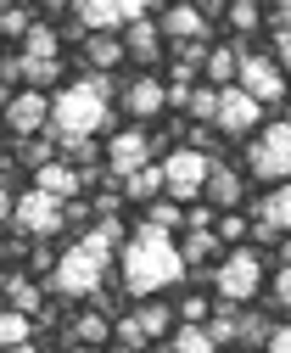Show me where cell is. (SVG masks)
Here are the masks:
<instances>
[{"label": "cell", "instance_id": "cell-1", "mask_svg": "<svg viewBox=\"0 0 291 353\" xmlns=\"http://www.w3.org/2000/svg\"><path fill=\"white\" fill-rule=\"evenodd\" d=\"M185 275H191V270H185L180 241H174L169 230L140 225V230L129 236V247H123V270H118V281H123L129 297H157V292L180 286Z\"/></svg>", "mask_w": 291, "mask_h": 353}, {"label": "cell", "instance_id": "cell-2", "mask_svg": "<svg viewBox=\"0 0 291 353\" xmlns=\"http://www.w3.org/2000/svg\"><path fill=\"white\" fill-rule=\"evenodd\" d=\"M118 236H123V225H112V219H101L96 230H85V236H78V241L51 263V286H56L62 297H96L101 281H107V270H112Z\"/></svg>", "mask_w": 291, "mask_h": 353}, {"label": "cell", "instance_id": "cell-3", "mask_svg": "<svg viewBox=\"0 0 291 353\" xmlns=\"http://www.w3.org/2000/svg\"><path fill=\"white\" fill-rule=\"evenodd\" d=\"M112 112H107V96H96L85 79H73L67 90L51 101V129H56V141H90L96 129H107Z\"/></svg>", "mask_w": 291, "mask_h": 353}, {"label": "cell", "instance_id": "cell-4", "mask_svg": "<svg viewBox=\"0 0 291 353\" xmlns=\"http://www.w3.org/2000/svg\"><path fill=\"white\" fill-rule=\"evenodd\" d=\"M207 275H213V292L224 303H246V297H258V286H263V258L252 247H235V252H219V263Z\"/></svg>", "mask_w": 291, "mask_h": 353}, {"label": "cell", "instance_id": "cell-5", "mask_svg": "<svg viewBox=\"0 0 291 353\" xmlns=\"http://www.w3.org/2000/svg\"><path fill=\"white\" fill-rule=\"evenodd\" d=\"M12 225H17L23 236H56V230L67 225V202L51 196V191H39V185H28V191H17Z\"/></svg>", "mask_w": 291, "mask_h": 353}, {"label": "cell", "instance_id": "cell-6", "mask_svg": "<svg viewBox=\"0 0 291 353\" xmlns=\"http://www.w3.org/2000/svg\"><path fill=\"white\" fill-rule=\"evenodd\" d=\"M246 168H252L258 180H291V123L258 129V141L246 146Z\"/></svg>", "mask_w": 291, "mask_h": 353}, {"label": "cell", "instance_id": "cell-7", "mask_svg": "<svg viewBox=\"0 0 291 353\" xmlns=\"http://www.w3.org/2000/svg\"><path fill=\"white\" fill-rule=\"evenodd\" d=\"M235 84L246 96H252L258 107H274L280 96H285V68L274 62V57H258V51H241V62H235Z\"/></svg>", "mask_w": 291, "mask_h": 353}, {"label": "cell", "instance_id": "cell-8", "mask_svg": "<svg viewBox=\"0 0 291 353\" xmlns=\"http://www.w3.org/2000/svg\"><path fill=\"white\" fill-rule=\"evenodd\" d=\"M162 168V191H169V202H196L202 196V180H207V152H169L157 163Z\"/></svg>", "mask_w": 291, "mask_h": 353}, {"label": "cell", "instance_id": "cell-9", "mask_svg": "<svg viewBox=\"0 0 291 353\" xmlns=\"http://www.w3.org/2000/svg\"><path fill=\"white\" fill-rule=\"evenodd\" d=\"M67 6H73V17L85 23L90 34H112L118 23L146 17V6H151V0H67Z\"/></svg>", "mask_w": 291, "mask_h": 353}, {"label": "cell", "instance_id": "cell-10", "mask_svg": "<svg viewBox=\"0 0 291 353\" xmlns=\"http://www.w3.org/2000/svg\"><path fill=\"white\" fill-rule=\"evenodd\" d=\"M258 101L241 90V84H219V112H213V123L224 129V135H252L258 129Z\"/></svg>", "mask_w": 291, "mask_h": 353}, {"label": "cell", "instance_id": "cell-11", "mask_svg": "<svg viewBox=\"0 0 291 353\" xmlns=\"http://www.w3.org/2000/svg\"><path fill=\"white\" fill-rule=\"evenodd\" d=\"M146 163H151V135L146 129H118L112 146H107V168L118 174V180H129V174L146 168Z\"/></svg>", "mask_w": 291, "mask_h": 353}, {"label": "cell", "instance_id": "cell-12", "mask_svg": "<svg viewBox=\"0 0 291 353\" xmlns=\"http://www.w3.org/2000/svg\"><path fill=\"white\" fill-rule=\"evenodd\" d=\"M0 112H6V129H12V135H23V141H28V135H39V129L51 123V101L39 96V90H17Z\"/></svg>", "mask_w": 291, "mask_h": 353}, {"label": "cell", "instance_id": "cell-13", "mask_svg": "<svg viewBox=\"0 0 291 353\" xmlns=\"http://www.w3.org/2000/svg\"><path fill=\"white\" fill-rule=\"evenodd\" d=\"M157 34H162V39H180V46H191V39H207V12L191 6V0H180V6L162 12Z\"/></svg>", "mask_w": 291, "mask_h": 353}, {"label": "cell", "instance_id": "cell-14", "mask_svg": "<svg viewBox=\"0 0 291 353\" xmlns=\"http://www.w3.org/2000/svg\"><path fill=\"white\" fill-rule=\"evenodd\" d=\"M162 107H169V84H162V79L123 84V112H129V118H157Z\"/></svg>", "mask_w": 291, "mask_h": 353}, {"label": "cell", "instance_id": "cell-15", "mask_svg": "<svg viewBox=\"0 0 291 353\" xmlns=\"http://www.w3.org/2000/svg\"><path fill=\"white\" fill-rule=\"evenodd\" d=\"M90 180H96V174H78V168H67V163H39V168H34V185L51 191V196H62V202H67L73 191H85Z\"/></svg>", "mask_w": 291, "mask_h": 353}, {"label": "cell", "instance_id": "cell-16", "mask_svg": "<svg viewBox=\"0 0 291 353\" xmlns=\"http://www.w3.org/2000/svg\"><path fill=\"white\" fill-rule=\"evenodd\" d=\"M202 196H213V208H224V213H230V208L246 196V185H241V174H235V168H224V163H207Z\"/></svg>", "mask_w": 291, "mask_h": 353}, {"label": "cell", "instance_id": "cell-17", "mask_svg": "<svg viewBox=\"0 0 291 353\" xmlns=\"http://www.w3.org/2000/svg\"><path fill=\"white\" fill-rule=\"evenodd\" d=\"M123 57H129V62H157L162 57V34H157V23H146V17H135L129 23V34H123Z\"/></svg>", "mask_w": 291, "mask_h": 353}, {"label": "cell", "instance_id": "cell-18", "mask_svg": "<svg viewBox=\"0 0 291 353\" xmlns=\"http://www.w3.org/2000/svg\"><path fill=\"white\" fill-rule=\"evenodd\" d=\"M258 225H269V230L291 236V180H285V185H274V191L258 202Z\"/></svg>", "mask_w": 291, "mask_h": 353}, {"label": "cell", "instance_id": "cell-19", "mask_svg": "<svg viewBox=\"0 0 291 353\" xmlns=\"http://www.w3.org/2000/svg\"><path fill=\"white\" fill-rule=\"evenodd\" d=\"M180 258H185V270L191 263H219V230H185Z\"/></svg>", "mask_w": 291, "mask_h": 353}, {"label": "cell", "instance_id": "cell-20", "mask_svg": "<svg viewBox=\"0 0 291 353\" xmlns=\"http://www.w3.org/2000/svg\"><path fill=\"white\" fill-rule=\"evenodd\" d=\"M123 196H129V202H157V196H162V168H157V163L135 168L129 180H123Z\"/></svg>", "mask_w": 291, "mask_h": 353}, {"label": "cell", "instance_id": "cell-21", "mask_svg": "<svg viewBox=\"0 0 291 353\" xmlns=\"http://www.w3.org/2000/svg\"><path fill=\"white\" fill-rule=\"evenodd\" d=\"M235 62H241V51H235V46H213V51L202 57L207 84H213V90H219V84H235Z\"/></svg>", "mask_w": 291, "mask_h": 353}, {"label": "cell", "instance_id": "cell-22", "mask_svg": "<svg viewBox=\"0 0 291 353\" xmlns=\"http://www.w3.org/2000/svg\"><path fill=\"white\" fill-rule=\"evenodd\" d=\"M23 62V79H28V90H45V84L62 79V62L56 57H17Z\"/></svg>", "mask_w": 291, "mask_h": 353}, {"label": "cell", "instance_id": "cell-23", "mask_svg": "<svg viewBox=\"0 0 291 353\" xmlns=\"http://www.w3.org/2000/svg\"><path fill=\"white\" fill-rule=\"evenodd\" d=\"M67 336H73V342H90V347H101V342L112 336V320H107V314H78V320L67 325Z\"/></svg>", "mask_w": 291, "mask_h": 353}, {"label": "cell", "instance_id": "cell-24", "mask_svg": "<svg viewBox=\"0 0 291 353\" xmlns=\"http://www.w3.org/2000/svg\"><path fill=\"white\" fill-rule=\"evenodd\" d=\"M174 353H219V342L207 336V325H196V320H185V325L174 331Z\"/></svg>", "mask_w": 291, "mask_h": 353}, {"label": "cell", "instance_id": "cell-25", "mask_svg": "<svg viewBox=\"0 0 291 353\" xmlns=\"http://www.w3.org/2000/svg\"><path fill=\"white\" fill-rule=\"evenodd\" d=\"M85 57L107 73V68H118L123 62V39H112V34H90V46H85Z\"/></svg>", "mask_w": 291, "mask_h": 353}, {"label": "cell", "instance_id": "cell-26", "mask_svg": "<svg viewBox=\"0 0 291 353\" xmlns=\"http://www.w3.org/2000/svg\"><path fill=\"white\" fill-rule=\"evenodd\" d=\"M28 336H34V320L17 314V308H0V347H17V342H28Z\"/></svg>", "mask_w": 291, "mask_h": 353}, {"label": "cell", "instance_id": "cell-27", "mask_svg": "<svg viewBox=\"0 0 291 353\" xmlns=\"http://www.w3.org/2000/svg\"><path fill=\"white\" fill-rule=\"evenodd\" d=\"M6 297H12V308H17V314H28V320L39 314V286H34V281L12 275V281H6Z\"/></svg>", "mask_w": 291, "mask_h": 353}, {"label": "cell", "instance_id": "cell-28", "mask_svg": "<svg viewBox=\"0 0 291 353\" xmlns=\"http://www.w3.org/2000/svg\"><path fill=\"white\" fill-rule=\"evenodd\" d=\"M56 51H62L56 28H45V23H39V28H28V34H23V57H56Z\"/></svg>", "mask_w": 291, "mask_h": 353}, {"label": "cell", "instance_id": "cell-29", "mask_svg": "<svg viewBox=\"0 0 291 353\" xmlns=\"http://www.w3.org/2000/svg\"><path fill=\"white\" fill-rule=\"evenodd\" d=\"M191 118L196 123H213V112H219V90H213V84H202V90H191Z\"/></svg>", "mask_w": 291, "mask_h": 353}, {"label": "cell", "instance_id": "cell-30", "mask_svg": "<svg viewBox=\"0 0 291 353\" xmlns=\"http://www.w3.org/2000/svg\"><path fill=\"white\" fill-rule=\"evenodd\" d=\"M112 336H118V347H146V342H151V336H146V325H140L135 314L112 320Z\"/></svg>", "mask_w": 291, "mask_h": 353}, {"label": "cell", "instance_id": "cell-31", "mask_svg": "<svg viewBox=\"0 0 291 353\" xmlns=\"http://www.w3.org/2000/svg\"><path fill=\"white\" fill-rule=\"evenodd\" d=\"M230 28L235 34H252L258 28V0H230Z\"/></svg>", "mask_w": 291, "mask_h": 353}, {"label": "cell", "instance_id": "cell-32", "mask_svg": "<svg viewBox=\"0 0 291 353\" xmlns=\"http://www.w3.org/2000/svg\"><path fill=\"white\" fill-rule=\"evenodd\" d=\"M235 320H241L235 303H224L219 314H213V325H207V336H213V342H235Z\"/></svg>", "mask_w": 291, "mask_h": 353}, {"label": "cell", "instance_id": "cell-33", "mask_svg": "<svg viewBox=\"0 0 291 353\" xmlns=\"http://www.w3.org/2000/svg\"><path fill=\"white\" fill-rule=\"evenodd\" d=\"M146 225H157V230H169V236H174V230L185 225V219H180V208H174V202H151V213H146Z\"/></svg>", "mask_w": 291, "mask_h": 353}, {"label": "cell", "instance_id": "cell-34", "mask_svg": "<svg viewBox=\"0 0 291 353\" xmlns=\"http://www.w3.org/2000/svg\"><path fill=\"white\" fill-rule=\"evenodd\" d=\"M135 320L146 325V336H162V331H169V308H162V303H146Z\"/></svg>", "mask_w": 291, "mask_h": 353}, {"label": "cell", "instance_id": "cell-35", "mask_svg": "<svg viewBox=\"0 0 291 353\" xmlns=\"http://www.w3.org/2000/svg\"><path fill=\"white\" fill-rule=\"evenodd\" d=\"M235 336H241V342H263V336H269V320H258V314H241V320H235Z\"/></svg>", "mask_w": 291, "mask_h": 353}, {"label": "cell", "instance_id": "cell-36", "mask_svg": "<svg viewBox=\"0 0 291 353\" xmlns=\"http://www.w3.org/2000/svg\"><path fill=\"white\" fill-rule=\"evenodd\" d=\"M0 34H28V12L23 6H6V12H0Z\"/></svg>", "mask_w": 291, "mask_h": 353}, {"label": "cell", "instance_id": "cell-37", "mask_svg": "<svg viewBox=\"0 0 291 353\" xmlns=\"http://www.w3.org/2000/svg\"><path fill=\"white\" fill-rule=\"evenodd\" d=\"M274 303L291 308V263H280V270H274Z\"/></svg>", "mask_w": 291, "mask_h": 353}, {"label": "cell", "instance_id": "cell-38", "mask_svg": "<svg viewBox=\"0 0 291 353\" xmlns=\"http://www.w3.org/2000/svg\"><path fill=\"white\" fill-rule=\"evenodd\" d=\"M263 353H291V325H274L263 336Z\"/></svg>", "mask_w": 291, "mask_h": 353}, {"label": "cell", "instance_id": "cell-39", "mask_svg": "<svg viewBox=\"0 0 291 353\" xmlns=\"http://www.w3.org/2000/svg\"><path fill=\"white\" fill-rule=\"evenodd\" d=\"M241 236H246V219L224 213V219H219V241H241Z\"/></svg>", "mask_w": 291, "mask_h": 353}, {"label": "cell", "instance_id": "cell-40", "mask_svg": "<svg viewBox=\"0 0 291 353\" xmlns=\"http://www.w3.org/2000/svg\"><path fill=\"white\" fill-rule=\"evenodd\" d=\"M23 157H28L34 168H39V163H51V146H45V141H34V135H28V141H23Z\"/></svg>", "mask_w": 291, "mask_h": 353}, {"label": "cell", "instance_id": "cell-41", "mask_svg": "<svg viewBox=\"0 0 291 353\" xmlns=\"http://www.w3.org/2000/svg\"><path fill=\"white\" fill-rule=\"evenodd\" d=\"M274 62L291 68V28H274Z\"/></svg>", "mask_w": 291, "mask_h": 353}, {"label": "cell", "instance_id": "cell-42", "mask_svg": "<svg viewBox=\"0 0 291 353\" xmlns=\"http://www.w3.org/2000/svg\"><path fill=\"white\" fill-rule=\"evenodd\" d=\"M185 230H213V213H207V208H191V213H185Z\"/></svg>", "mask_w": 291, "mask_h": 353}, {"label": "cell", "instance_id": "cell-43", "mask_svg": "<svg viewBox=\"0 0 291 353\" xmlns=\"http://www.w3.org/2000/svg\"><path fill=\"white\" fill-rule=\"evenodd\" d=\"M78 79H85V84H90V90H96V96H112V79H107L101 68H96V73H78Z\"/></svg>", "mask_w": 291, "mask_h": 353}, {"label": "cell", "instance_id": "cell-44", "mask_svg": "<svg viewBox=\"0 0 291 353\" xmlns=\"http://www.w3.org/2000/svg\"><path fill=\"white\" fill-rule=\"evenodd\" d=\"M12 208H17V191L0 185V219H6V225H12Z\"/></svg>", "mask_w": 291, "mask_h": 353}, {"label": "cell", "instance_id": "cell-45", "mask_svg": "<svg viewBox=\"0 0 291 353\" xmlns=\"http://www.w3.org/2000/svg\"><path fill=\"white\" fill-rule=\"evenodd\" d=\"M180 314H185V320H196V325H202V314H207V303H202V297H191V303H185V308H180Z\"/></svg>", "mask_w": 291, "mask_h": 353}, {"label": "cell", "instance_id": "cell-46", "mask_svg": "<svg viewBox=\"0 0 291 353\" xmlns=\"http://www.w3.org/2000/svg\"><path fill=\"white\" fill-rule=\"evenodd\" d=\"M280 263H291V236H280Z\"/></svg>", "mask_w": 291, "mask_h": 353}, {"label": "cell", "instance_id": "cell-47", "mask_svg": "<svg viewBox=\"0 0 291 353\" xmlns=\"http://www.w3.org/2000/svg\"><path fill=\"white\" fill-rule=\"evenodd\" d=\"M73 353H101V347H90V342H73Z\"/></svg>", "mask_w": 291, "mask_h": 353}, {"label": "cell", "instance_id": "cell-48", "mask_svg": "<svg viewBox=\"0 0 291 353\" xmlns=\"http://www.w3.org/2000/svg\"><path fill=\"white\" fill-rule=\"evenodd\" d=\"M0 353H34V347H28V342H17V347H0Z\"/></svg>", "mask_w": 291, "mask_h": 353}, {"label": "cell", "instance_id": "cell-49", "mask_svg": "<svg viewBox=\"0 0 291 353\" xmlns=\"http://www.w3.org/2000/svg\"><path fill=\"white\" fill-rule=\"evenodd\" d=\"M191 6H202V12H207V6H213V12H219V0H191Z\"/></svg>", "mask_w": 291, "mask_h": 353}, {"label": "cell", "instance_id": "cell-50", "mask_svg": "<svg viewBox=\"0 0 291 353\" xmlns=\"http://www.w3.org/2000/svg\"><path fill=\"white\" fill-rule=\"evenodd\" d=\"M269 6H291V0H269Z\"/></svg>", "mask_w": 291, "mask_h": 353}, {"label": "cell", "instance_id": "cell-51", "mask_svg": "<svg viewBox=\"0 0 291 353\" xmlns=\"http://www.w3.org/2000/svg\"><path fill=\"white\" fill-rule=\"evenodd\" d=\"M45 6H67V0H45Z\"/></svg>", "mask_w": 291, "mask_h": 353}, {"label": "cell", "instance_id": "cell-52", "mask_svg": "<svg viewBox=\"0 0 291 353\" xmlns=\"http://www.w3.org/2000/svg\"><path fill=\"white\" fill-rule=\"evenodd\" d=\"M118 353H135V347H118Z\"/></svg>", "mask_w": 291, "mask_h": 353}, {"label": "cell", "instance_id": "cell-53", "mask_svg": "<svg viewBox=\"0 0 291 353\" xmlns=\"http://www.w3.org/2000/svg\"><path fill=\"white\" fill-rule=\"evenodd\" d=\"M0 252H6V241H0Z\"/></svg>", "mask_w": 291, "mask_h": 353}]
</instances>
